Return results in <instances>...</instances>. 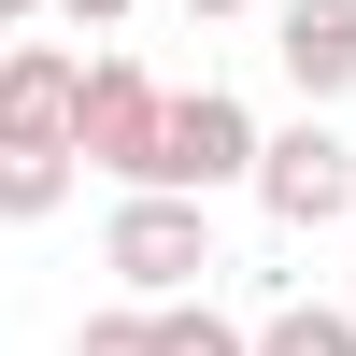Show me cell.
<instances>
[{
    "label": "cell",
    "mask_w": 356,
    "mask_h": 356,
    "mask_svg": "<svg viewBox=\"0 0 356 356\" xmlns=\"http://www.w3.org/2000/svg\"><path fill=\"white\" fill-rule=\"evenodd\" d=\"M72 356H157V314H143V300H114V314H86V328H72Z\"/></svg>",
    "instance_id": "obj_10"
},
{
    "label": "cell",
    "mask_w": 356,
    "mask_h": 356,
    "mask_svg": "<svg viewBox=\"0 0 356 356\" xmlns=\"http://www.w3.org/2000/svg\"><path fill=\"white\" fill-rule=\"evenodd\" d=\"M243 186H257V214H271V228H300V243H314V228H356V143L328 129V114L257 129V171H243Z\"/></svg>",
    "instance_id": "obj_2"
},
{
    "label": "cell",
    "mask_w": 356,
    "mask_h": 356,
    "mask_svg": "<svg viewBox=\"0 0 356 356\" xmlns=\"http://www.w3.org/2000/svg\"><path fill=\"white\" fill-rule=\"evenodd\" d=\"M43 15H72V29H114V15H143V0H43Z\"/></svg>",
    "instance_id": "obj_11"
},
{
    "label": "cell",
    "mask_w": 356,
    "mask_h": 356,
    "mask_svg": "<svg viewBox=\"0 0 356 356\" xmlns=\"http://www.w3.org/2000/svg\"><path fill=\"white\" fill-rule=\"evenodd\" d=\"M243 171H257V114L228 100V86H171L157 171H143V186H157V200H214V186H243Z\"/></svg>",
    "instance_id": "obj_4"
},
{
    "label": "cell",
    "mask_w": 356,
    "mask_h": 356,
    "mask_svg": "<svg viewBox=\"0 0 356 356\" xmlns=\"http://www.w3.org/2000/svg\"><path fill=\"white\" fill-rule=\"evenodd\" d=\"M186 15H200V29H228V15H271V0H186Z\"/></svg>",
    "instance_id": "obj_12"
},
{
    "label": "cell",
    "mask_w": 356,
    "mask_h": 356,
    "mask_svg": "<svg viewBox=\"0 0 356 356\" xmlns=\"http://www.w3.org/2000/svg\"><path fill=\"white\" fill-rule=\"evenodd\" d=\"M157 114H171V86L143 72V57H86V100H72V171H114V186H143V171H157Z\"/></svg>",
    "instance_id": "obj_3"
},
{
    "label": "cell",
    "mask_w": 356,
    "mask_h": 356,
    "mask_svg": "<svg viewBox=\"0 0 356 356\" xmlns=\"http://www.w3.org/2000/svg\"><path fill=\"white\" fill-rule=\"evenodd\" d=\"M271 72L300 86V114L356 100V0H271Z\"/></svg>",
    "instance_id": "obj_5"
},
{
    "label": "cell",
    "mask_w": 356,
    "mask_h": 356,
    "mask_svg": "<svg viewBox=\"0 0 356 356\" xmlns=\"http://www.w3.org/2000/svg\"><path fill=\"white\" fill-rule=\"evenodd\" d=\"M86 57L72 43H0V143H72Z\"/></svg>",
    "instance_id": "obj_6"
},
{
    "label": "cell",
    "mask_w": 356,
    "mask_h": 356,
    "mask_svg": "<svg viewBox=\"0 0 356 356\" xmlns=\"http://www.w3.org/2000/svg\"><path fill=\"white\" fill-rule=\"evenodd\" d=\"M243 356H356V314H328V300H285V314H257V342Z\"/></svg>",
    "instance_id": "obj_8"
},
{
    "label": "cell",
    "mask_w": 356,
    "mask_h": 356,
    "mask_svg": "<svg viewBox=\"0 0 356 356\" xmlns=\"http://www.w3.org/2000/svg\"><path fill=\"white\" fill-rule=\"evenodd\" d=\"M72 200V143H0V228H43Z\"/></svg>",
    "instance_id": "obj_7"
},
{
    "label": "cell",
    "mask_w": 356,
    "mask_h": 356,
    "mask_svg": "<svg viewBox=\"0 0 356 356\" xmlns=\"http://www.w3.org/2000/svg\"><path fill=\"white\" fill-rule=\"evenodd\" d=\"M100 271H114V300H200V285L228 271L214 257V200H157V186H129L114 200V228H100Z\"/></svg>",
    "instance_id": "obj_1"
},
{
    "label": "cell",
    "mask_w": 356,
    "mask_h": 356,
    "mask_svg": "<svg viewBox=\"0 0 356 356\" xmlns=\"http://www.w3.org/2000/svg\"><path fill=\"white\" fill-rule=\"evenodd\" d=\"M29 15H43V0H0V43H15V29H29Z\"/></svg>",
    "instance_id": "obj_13"
},
{
    "label": "cell",
    "mask_w": 356,
    "mask_h": 356,
    "mask_svg": "<svg viewBox=\"0 0 356 356\" xmlns=\"http://www.w3.org/2000/svg\"><path fill=\"white\" fill-rule=\"evenodd\" d=\"M257 328L243 314H214V285H200V300H157V356H243Z\"/></svg>",
    "instance_id": "obj_9"
}]
</instances>
